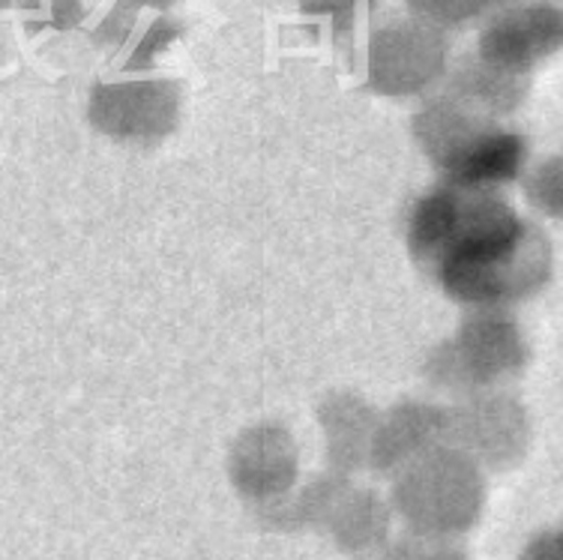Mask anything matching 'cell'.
<instances>
[{
    "instance_id": "obj_1",
    "label": "cell",
    "mask_w": 563,
    "mask_h": 560,
    "mask_svg": "<svg viewBox=\"0 0 563 560\" xmlns=\"http://www.w3.org/2000/svg\"><path fill=\"white\" fill-rule=\"evenodd\" d=\"M413 261L467 309L507 312L552 282V240L521 219L500 189L441 184L413 205Z\"/></svg>"
},
{
    "instance_id": "obj_2",
    "label": "cell",
    "mask_w": 563,
    "mask_h": 560,
    "mask_svg": "<svg viewBox=\"0 0 563 560\" xmlns=\"http://www.w3.org/2000/svg\"><path fill=\"white\" fill-rule=\"evenodd\" d=\"M413 139L444 184L500 186L516 184L528 168V141L495 114L446 94L413 118Z\"/></svg>"
},
{
    "instance_id": "obj_3",
    "label": "cell",
    "mask_w": 563,
    "mask_h": 560,
    "mask_svg": "<svg viewBox=\"0 0 563 560\" xmlns=\"http://www.w3.org/2000/svg\"><path fill=\"white\" fill-rule=\"evenodd\" d=\"M387 504L405 528L465 537L486 507V471L462 450L438 443L393 476Z\"/></svg>"
},
{
    "instance_id": "obj_4",
    "label": "cell",
    "mask_w": 563,
    "mask_h": 560,
    "mask_svg": "<svg viewBox=\"0 0 563 560\" xmlns=\"http://www.w3.org/2000/svg\"><path fill=\"white\" fill-rule=\"evenodd\" d=\"M531 360V345L521 327L498 309H471L446 342L434 348L426 377L453 399L507 389Z\"/></svg>"
},
{
    "instance_id": "obj_5",
    "label": "cell",
    "mask_w": 563,
    "mask_h": 560,
    "mask_svg": "<svg viewBox=\"0 0 563 560\" xmlns=\"http://www.w3.org/2000/svg\"><path fill=\"white\" fill-rule=\"evenodd\" d=\"M444 443L483 471H512L531 450V417L507 389H488L444 405Z\"/></svg>"
},
{
    "instance_id": "obj_6",
    "label": "cell",
    "mask_w": 563,
    "mask_h": 560,
    "mask_svg": "<svg viewBox=\"0 0 563 560\" xmlns=\"http://www.w3.org/2000/svg\"><path fill=\"white\" fill-rule=\"evenodd\" d=\"M228 476L252 507H264L294 492L300 480V450L291 431L279 422H258L240 431L228 453Z\"/></svg>"
},
{
    "instance_id": "obj_7",
    "label": "cell",
    "mask_w": 563,
    "mask_h": 560,
    "mask_svg": "<svg viewBox=\"0 0 563 560\" xmlns=\"http://www.w3.org/2000/svg\"><path fill=\"white\" fill-rule=\"evenodd\" d=\"M444 443V405L408 399L378 414L372 443H368V471L378 476L399 474L417 455Z\"/></svg>"
},
{
    "instance_id": "obj_8",
    "label": "cell",
    "mask_w": 563,
    "mask_h": 560,
    "mask_svg": "<svg viewBox=\"0 0 563 560\" xmlns=\"http://www.w3.org/2000/svg\"><path fill=\"white\" fill-rule=\"evenodd\" d=\"M90 118L109 139L130 144L163 141L177 123V97L165 94L163 85H141L139 90L97 94Z\"/></svg>"
},
{
    "instance_id": "obj_9",
    "label": "cell",
    "mask_w": 563,
    "mask_h": 560,
    "mask_svg": "<svg viewBox=\"0 0 563 560\" xmlns=\"http://www.w3.org/2000/svg\"><path fill=\"white\" fill-rule=\"evenodd\" d=\"M318 422L327 441L330 471L354 476L368 468V443L378 422V410L357 393H333L321 402Z\"/></svg>"
},
{
    "instance_id": "obj_10",
    "label": "cell",
    "mask_w": 563,
    "mask_h": 560,
    "mask_svg": "<svg viewBox=\"0 0 563 560\" xmlns=\"http://www.w3.org/2000/svg\"><path fill=\"white\" fill-rule=\"evenodd\" d=\"M324 534H330L342 554L375 560L393 537V509L387 497L372 488L351 485L333 509Z\"/></svg>"
},
{
    "instance_id": "obj_11",
    "label": "cell",
    "mask_w": 563,
    "mask_h": 560,
    "mask_svg": "<svg viewBox=\"0 0 563 560\" xmlns=\"http://www.w3.org/2000/svg\"><path fill=\"white\" fill-rule=\"evenodd\" d=\"M558 43V24L554 19H545V12H519V19L509 24H500L498 31L486 36L488 64L519 73L533 61H540Z\"/></svg>"
},
{
    "instance_id": "obj_12",
    "label": "cell",
    "mask_w": 563,
    "mask_h": 560,
    "mask_svg": "<svg viewBox=\"0 0 563 560\" xmlns=\"http://www.w3.org/2000/svg\"><path fill=\"white\" fill-rule=\"evenodd\" d=\"M378 560H467V549L462 537L405 528L399 537H390Z\"/></svg>"
},
{
    "instance_id": "obj_13",
    "label": "cell",
    "mask_w": 563,
    "mask_h": 560,
    "mask_svg": "<svg viewBox=\"0 0 563 560\" xmlns=\"http://www.w3.org/2000/svg\"><path fill=\"white\" fill-rule=\"evenodd\" d=\"M525 195L537 210L545 216H561V201H563V184H561V160L540 162L528 177H525Z\"/></svg>"
},
{
    "instance_id": "obj_14",
    "label": "cell",
    "mask_w": 563,
    "mask_h": 560,
    "mask_svg": "<svg viewBox=\"0 0 563 560\" xmlns=\"http://www.w3.org/2000/svg\"><path fill=\"white\" fill-rule=\"evenodd\" d=\"M561 530H542L525 546L519 560H561Z\"/></svg>"
}]
</instances>
